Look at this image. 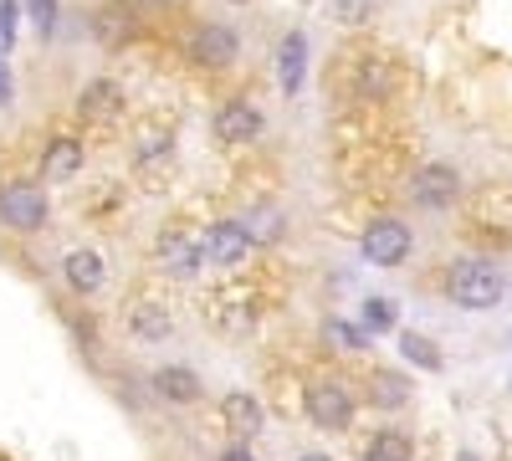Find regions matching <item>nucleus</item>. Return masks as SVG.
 <instances>
[{
    "instance_id": "393cba45",
    "label": "nucleus",
    "mask_w": 512,
    "mask_h": 461,
    "mask_svg": "<svg viewBox=\"0 0 512 461\" xmlns=\"http://www.w3.org/2000/svg\"><path fill=\"white\" fill-rule=\"evenodd\" d=\"M328 328H333V333H338V344H349V349H354V344H364V333H359V328H349V323H344V318H333V323H328Z\"/></svg>"
},
{
    "instance_id": "f03ea898",
    "label": "nucleus",
    "mask_w": 512,
    "mask_h": 461,
    "mask_svg": "<svg viewBox=\"0 0 512 461\" xmlns=\"http://www.w3.org/2000/svg\"><path fill=\"white\" fill-rule=\"evenodd\" d=\"M256 246V231H251V221H216V226H205L200 236H195V251H200V272L205 267H216V272H226V267H236L246 251Z\"/></svg>"
},
{
    "instance_id": "6e6552de",
    "label": "nucleus",
    "mask_w": 512,
    "mask_h": 461,
    "mask_svg": "<svg viewBox=\"0 0 512 461\" xmlns=\"http://www.w3.org/2000/svg\"><path fill=\"white\" fill-rule=\"evenodd\" d=\"M236 52H241V36H236L231 26H221V21H205V26L190 36V57H195L200 67H210V72H226V67L236 62Z\"/></svg>"
},
{
    "instance_id": "423d86ee",
    "label": "nucleus",
    "mask_w": 512,
    "mask_h": 461,
    "mask_svg": "<svg viewBox=\"0 0 512 461\" xmlns=\"http://www.w3.org/2000/svg\"><path fill=\"white\" fill-rule=\"evenodd\" d=\"M354 410H359V405H354L349 385H338V380L308 385V421H313L318 431H349Z\"/></svg>"
},
{
    "instance_id": "cd10ccee",
    "label": "nucleus",
    "mask_w": 512,
    "mask_h": 461,
    "mask_svg": "<svg viewBox=\"0 0 512 461\" xmlns=\"http://www.w3.org/2000/svg\"><path fill=\"white\" fill-rule=\"evenodd\" d=\"M297 461H333V456H328V451H303Z\"/></svg>"
},
{
    "instance_id": "f3484780",
    "label": "nucleus",
    "mask_w": 512,
    "mask_h": 461,
    "mask_svg": "<svg viewBox=\"0 0 512 461\" xmlns=\"http://www.w3.org/2000/svg\"><path fill=\"white\" fill-rule=\"evenodd\" d=\"M93 36H98V41H108V47H118V41L139 36V21H134V11H128L123 0H108V6L93 16Z\"/></svg>"
},
{
    "instance_id": "a878e982",
    "label": "nucleus",
    "mask_w": 512,
    "mask_h": 461,
    "mask_svg": "<svg viewBox=\"0 0 512 461\" xmlns=\"http://www.w3.org/2000/svg\"><path fill=\"white\" fill-rule=\"evenodd\" d=\"M221 461H256V451H251L246 441H236V446H226V451H221Z\"/></svg>"
},
{
    "instance_id": "20e7f679",
    "label": "nucleus",
    "mask_w": 512,
    "mask_h": 461,
    "mask_svg": "<svg viewBox=\"0 0 512 461\" xmlns=\"http://www.w3.org/2000/svg\"><path fill=\"white\" fill-rule=\"evenodd\" d=\"M461 200V175L456 164L446 159H425L420 170L410 175V205H420V211H446V205Z\"/></svg>"
},
{
    "instance_id": "f8f14e48",
    "label": "nucleus",
    "mask_w": 512,
    "mask_h": 461,
    "mask_svg": "<svg viewBox=\"0 0 512 461\" xmlns=\"http://www.w3.org/2000/svg\"><path fill=\"white\" fill-rule=\"evenodd\" d=\"M277 82H282L287 98L303 93V82H308V36L303 31L282 36V47H277Z\"/></svg>"
},
{
    "instance_id": "6ab92c4d",
    "label": "nucleus",
    "mask_w": 512,
    "mask_h": 461,
    "mask_svg": "<svg viewBox=\"0 0 512 461\" xmlns=\"http://www.w3.org/2000/svg\"><path fill=\"white\" fill-rule=\"evenodd\" d=\"M369 405H379V410H405V405H410V380H400V374H390V369L369 374Z\"/></svg>"
},
{
    "instance_id": "a211bd4d",
    "label": "nucleus",
    "mask_w": 512,
    "mask_h": 461,
    "mask_svg": "<svg viewBox=\"0 0 512 461\" xmlns=\"http://www.w3.org/2000/svg\"><path fill=\"white\" fill-rule=\"evenodd\" d=\"M359 461H415V441L405 431H374L359 446Z\"/></svg>"
},
{
    "instance_id": "ddd939ff",
    "label": "nucleus",
    "mask_w": 512,
    "mask_h": 461,
    "mask_svg": "<svg viewBox=\"0 0 512 461\" xmlns=\"http://www.w3.org/2000/svg\"><path fill=\"white\" fill-rule=\"evenodd\" d=\"M77 118H93V123H113V118H123V88H118L113 77L88 82V88L77 93Z\"/></svg>"
},
{
    "instance_id": "9d476101",
    "label": "nucleus",
    "mask_w": 512,
    "mask_h": 461,
    "mask_svg": "<svg viewBox=\"0 0 512 461\" xmlns=\"http://www.w3.org/2000/svg\"><path fill=\"white\" fill-rule=\"evenodd\" d=\"M62 282L72 292H82V298H93V292L108 287V262H103V251L93 246H72L67 257H62Z\"/></svg>"
},
{
    "instance_id": "4468645a",
    "label": "nucleus",
    "mask_w": 512,
    "mask_h": 461,
    "mask_svg": "<svg viewBox=\"0 0 512 461\" xmlns=\"http://www.w3.org/2000/svg\"><path fill=\"white\" fill-rule=\"evenodd\" d=\"M221 415H226V426H231V436L236 441H256V436H262V426H267V410H262V400H256V395H226L221 400Z\"/></svg>"
},
{
    "instance_id": "412c9836",
    "label": "nucleus",
    "mask_w": 512,
    "mask_h": 461,
    "mask_svg": "<svg viewBox=\"0 0 512 461\" xmlns=\"http://www.w3.org/2000/svg\"><path fill=\"white\" fill-rule=\"evenodd\" d=\"M400 354L415 364V369H446V354H441V344L436 339H425V333H400Z\"/></svg>"
},
{
    "instance_id": "0eeeda50",
    "label": "nucleus",
    "mask_w": 512,
    "mask_h": 461,
    "mask_svg": "<svg viewBox=\"0 0 512 461\" xmlns=\"http://www.w3.org/2000/svg\"><path fill=\"white\" fill-rule=\"evenodd\" d=\"M210 129H216V139L226 144V149H246V144H256L262 139V108L256 103H246V98H236V103H226L221 113H216V123H210Z\"/></svg>"
},
{
    "instance_id": "9b49d317",
    "label": "nucleus",
    "mask_w": 512,
    "mask_h": 461,
    "mask_svg": "<svg viewBox=\"0 0 512 461\" xmlns=\"http://www.w3.org/2000/svg\"><path fill=\"white\" fill-rule=\"evenodd\" d=\"M154 390L164 395V405H200L205 400V380L190 364H159L154 369Z\"/></svg>"
},
{
    "instance_id": "bb28decb",
    "label": "nucleus",
    "mask_w": 512,
    "mask_h": 461,
    "mask_svg": "<svg viewBox=\"0 0 512 461\" xmlns=\"http://www.w3.org/2000/svg\"><path fill=\"white\" fill-rule=\"evenodd\" d=\"M11 93V72H6V62H0V98Z\"/></svg>"
},
{
    "instance_id": "1a4fd4ad",
    "label": "nucleus",
    "mask_w": 512,
    "mask_h": 461,
    "mask_svg": "<svg viewBox=\"0 0 512 461\" xmlns=\"http://www.w3.org/2000/svg\"><path fill=\"white\" fill-rule=\"evenodd\" d=\"M195 236H200V231H190V226H169V231H159V246H154V257L164 262V272H175L180 282L200 277V251H195Z\"/></svg>"
},
{
    "instance_id": "c756f323",
    "label": "nucleus",
    "mask_w": 512,
    "mask_h": 461,
    "mask_svg": "<svg viewBox=\"0 0 512 461\" xmlns=\"http://www.w3.org/2000/svg\"><path fill=\"white\" fill-rule=\"evenodd\" d=\"M236 6H246V0H236Z\"/></svg>"
},
{
    "instance_id": "c85d7f7f",
    "label": "nucleus",
    "mask_w": 512,
    "mask_h": 461,
    "mask_svg": "<svg viewBox=\"0 0 512 461\" xmlns=\"http://www.w3.org/2000/svg\"><path fill=\"white\" fill-rule=\"evenodd\" d=\"M456 461H482L477 451H456Z\"/></svg>"
},
{
    "instance_id": "4be33fe9",
    "label": "nucleus",
    "mask_w": 512,
    "mask_h": 461,
    "mask_svg": "<svg viewBox=\"0 0 512 461\" xmlns=\"http://www.w3.org/2000/svg\"><path fill=\"white\" fill-rule=\"evenodd\" d=\"M395 323V303L390 298H364V328L369 333H384Z\"/></svg>"
},
{
    "instance_id": "39448f33",
    "label": "nucleus",
    "mask_w": 512,
    "mask_h": 461,
    "mask_svg": "<svg viewBox=\"0 0 512 461\" xmlns=\"http://www.w3.org/2000/svg\"><path fill=\"white\" fill-rule=\"evenodd\" d=\"M47 216H52V200L41 195V185H6V190H0V226L41 231Z\"/></svg>"
},
{
    "instance_id": "b1692460",
    "label": "nucleus",
    "mask_w": 512,
    "mask_h": 461,
    "mask_svg": "<svg viewBox=\"0 0 512 461\" xmlns=\"http://www.w3.org/2000/svg\"><path fill=\"white\" fill-rule=\"evenodd\" d=\"M26 6H31V21H36L41 36L57 31V0H26Z\"/></svg>"
},
{
    "instance_id": "5701e85b",
    "label": "nucleus",
    "mask_w": 512,
    "mask_h": 461,
    "mask_svg": "<svg viewBox=\"0 0 512 461\" xmlns=\"http://www.w3.org/2000/svg\"><path fill=\"white\" fill-rule=\"evenodd\" d=\"M16 16H21L16 0H0V57H6L11 41H16Z\"/></svg>"
},
{
    "instance_id": "aec40b11",
    "label": "nucleus",
    "mask_w": 512,
    "mask_h": 461,
    "mask_svg": "<svg viewBox=\"0 0 512 461\" xmlns=\"http://www.w3.org/2000/svg\"><path fill=\"white\" fill-rule=\"evenodd\" d=\"M328 21L338 26V31H364L374 16H379V0H328Z\"/></svg>"
},
{
    "instance_id": "f257e3e1",
    "label": "nucleus",
    "mask_w": 512,
    "mask_h": 461,
    "mask_svg": "<svg viewBox=\"0 0 512 461\" xmlns=\"http://www.w3.org/2000/svg\"><path fill=\"white\" fill-rule=\"evenodd\" d=\"M446 298L466 313H487L507 298V277H502V267H492L482 257H461L446 272Z\"/></svg>"
},
{
    "instance_id": "7ed1b4c3",
    "label": "nucleus",
    "mask_w": 512,
    "mask_h": 461,
    "mask_svg": "<svg viewBox=\"0 0 512 461\" xmlns=\"http://www.w3.org/2000/svg\"><path fill=\"white\" fill-rule=\"evenodd\" d=\"M359 251H364L369 267H384V272H390V267H405L410 251H415V231H410L400 216H379V221L364 226Z\"/></svg>"
},
{
    "instance_id": "dca6fc26",
    "label": "nucleus",
    "mask_w": 512,
    "mask_h": 461,
    "mask_svg": "<svg viewBox=\"0 0 512 461\" xmlns=\"http://www.w3.org/2000/svg\"><path fill=\"white\" fill-rule=\"evenodd\" d=\"M82 175V144L77 139H52L47 144V154H41V180H52V185H67V180H77Z\"/></svg>"
},
{
    "instance_id": "2eb2a0df",
    "label": "nucleus",
    "mask_w": 512,
    "mask_h": 461,
    "mask_svg": "<svg viewBox=\"0 0 512 461\" xmlns=\"http://www.w3.org/2000/svg\"><path fill=\"white\" fill-rule=\"evenodd\" d=\"M123 328H128V339H139V344H164L169 333H175L169 308H159V303H134L128 318H123Z\"/></svg>"
}]
</instances>
